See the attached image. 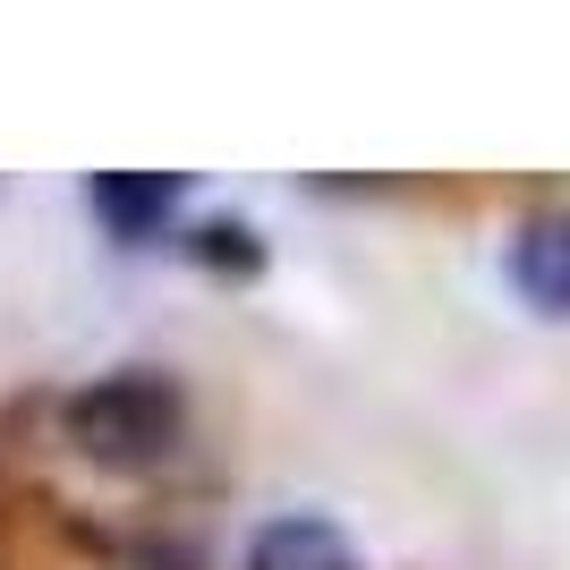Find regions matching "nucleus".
I'll use <instances>...</instances> for the list:
<instances>
[{
	"label": "nucleus",
	"mask_w": 570,
	"mask_h": 570,
	"mask_svg": "<svg viewBox=\"0 0 570 570\" xmlns=\"http://www.w3.org/2000/svg\"><path fill=\"white\" fill-rule=\"evenodd\" d=\"M511 282L537 315H570V214H537L511 238Z\"/></svg>",
	"instance_id": "3"
},
{
	"label": "nucleus",
	"mask_w": 570,
	"mask_h": 570,
	"mask_svg": "<svg viewBox=\"0 0 570 570\" xmlns=\"http://www.w3.org/2000/svg\"><path fill=\"white\" fill-rule=\"evenodd\" d=\"M247 570H357V562H350V537H341L333 520L298 511V520L256 528V546H247Z\"/></svg>",
	"instance_id": "4"
},
{
	"label": "nucleus",
	"mask_w": 570,
	"mask_h": 570,
	"mask_svg": "<svg viewBox=\"0 0 570 570\" xmlns=\"http://www.w3.org/2000/svg\"><path fill=\"white\" fill-rule=\"evenodd\" d=\"M86 205H95V222L111 238H154L170 222V205H179V179H163V170H95L86 179Z\"/></svg>",
	"instance_id": "2"
},
{
	"label": "nucleus",
	"mask_w": 570,
	"mask_h": 570,
	"mask_svg": "<svg viewBox=\"0 0 570 570\" xmlns=\"http://www.w3.org/2000/svg\"><path fill=\"white\" fill-rule=\"evenodd\" d=\"M196 256H205V264H230V273H256L264 247H256L247 222H205V230H196Z\"/></svg>",
	"instance_id": "5"
},
{
	"label": "nucleus",
	"mask_w": 570,
	"mask_h": 570,
	"mask_svg": "<svg viewBox=\"0 0 570 570\" xmlns=\"http://www.w3.org/2000/svg\"><path fill=\"white\" fill-rule=\"evenodd\" d=\"M60 426H69V443L86 460H102V469H154V460H170V443L188 426V401H179L170 375L128 366V375L86 383V392L60 409Z\"/></svg>",
	"instance_id": "1"
}]
</instances>
